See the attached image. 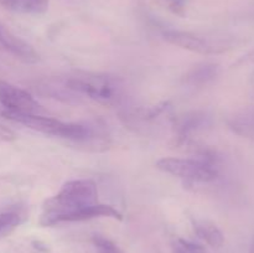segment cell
<instances>
[{
	"label": "cell",
	"mask_w": 254,
	"mask_h": 253,
	"mask_svg": "<svg viewBox=\"0 0 254 253\" xmlns=\"http://www.w3.org/2000/svg\"><path fill=\"white\" fill-rule=\"evenodd\" d=\"M97 217L123 218L113 206L98 202V190L94 181L77 179L67 181L56 195L45 201L40 223L42 226H55Z\"/></svg>",
	"instance_id": "6da1fadb"
},
{
	"label": "cell",
	"mask_w": 254,
	"mask_h": 253,
	"mask_svg": "<svg viewBox=\"0 0 254 253\" xmlns=\"http://www.w3.org/2000/svg\"><path fill=\"white\" fill-rule=\"evenodd\" d=\"M2 116L9 121L22 124L32 130L47 134V135L60 136L76 141H87L94 136V130L87 124L64 123L59 119L45 117L41 114H24L14 112H2Z\"/></svg>",
	"instance_id": "7a4b0ae2"
},
{
	"label": "cell",
	"mask_w": 254,
	"mask_h": 253,
	"mask_svg": "<svg viewBox=\"0 0 254 253\" xmlns=\"http://www.w3.org/2000/svg\"><path fill=\"white\" fill-rule=\"evenodd\" d=\"M156 168L189 183H210L218 175L217 160L208 153L198 158H163Z\"/></svg>",
	"instance_id": "3957f363"
},
{
	"label": "cell",
	"mask_w": 254,
	"mask_h": 253,
	"mask_svg": "<svg viewBox=\"0 0 254 253\" xmlns=\"http://www.w3.org/2000/svg\"><path fill=\"white\" fill-rule=\"evenodd\" d=\"M64 86L72 93L86 96L102 103H111L121 92L118 81L108 76L91 73H77L66 79Z\"/></svg>",
	"instance_id": "277c9868"
},
{
	"label": "cell",
	"mask_w": 254,
	"mask_h": 253,
	"mask_svg": "<svg viewBox=\"0 0 254 253\" xmlns=\"http://www.w3.org/2000/svg\"><path fill=\"white\" fill-rule=\"evenodd\" d=\"M164 39L175 46L198 54H221L233 46L228 37H207L190 31L166 30L163 34Z\"/></svg>",
	"instance_id": "5b68a950"
},
{
	"label": "cell",
	"mask_w": 254,
	"mask_h": 253,
	"mask_svg": "<svg viewBox=\"0 0 254 253\" xmlns=\"http://www.w3.org/2000/svg\"><path fill=\"white\" fill-rule=\"evenodd\" d=\"M0 103L5 111L14 113L40 114L44 112L29 92L5 81H0Z\"/></svg>",
	"instance_id": "8992f818"
},
{
	"label": "cell",
	"mask_w": 254,
	"mask_h": 253,
	"mask_svg": "<svg viewBox=\"0 0 254 253\" xmlns=\"http://www.w3.org/2000/svg\"><path fill=\"white\" fill-rule=\"evenodd\" d=\"M0 44L26 62H36L39 59V55L27 42L12 35L1 26H0Z\"/></svg>",
	"instance_id": "52a82bcc"
},
{
	"label": "cell",
	"mask_w": 254,
	"mask_h": 253,
	"mask_svg": "<svg viewBox=\"0 0 254 253\" xmlns=\"http://www.w3.org/2000/svg\"><path fill=\"white\" fill-rule=\"evenodd\" d=\"M220 67L216 63L203 62L192 67L184 77V82L191 87H203L212 82L218 76Z\"/></svg>",
	"instance_id": "ba28073f"
},
{
	"label": "cell",
	"mask_w": 254,
	"mask_h": 253,
	"mask_svg": "<svg viewBox=\"0 0 254 253\" xmlns=\"http://www.w3.org/2000/svg\"><path fill=\"white\" fill-rule=\"evenodd\" d=\"M208 123H210V117L205 112H192L186 114L183 118L176 121L175 129L178 138L181 141L185 140L190 134L195 133L198 129L205 128Z\"/></svg>",
	"instance_id": "9c48e42d"
},
{
	"label": "cell",
	"mask_w": 254,
	"mask_h": 253,
	"mask_svg": "<svg viewBox=\"0 0 254 253\" xmlns=\"http://www.w3.org/2000/svg\"><path fill=\"white\" fill-rule=\"evenodd\" d=\"M192 227L196 236L212 248H221L225 243L223 232L212 221L192 220Z\"/></svg>",
	"instance_id": "30bf717a"
},
{
	"label": "cell",
	"mask_w": 254,
	"mask_h": 253,
	"mask_svg": "<svg viewBox=\"0 0 254 253\" xmlns=\"http://www.w3.org/2000/svg\"><path fill=\"white\" fill-rule=\"evenodd\" d=\"M228 126L237 135L254 140V109H245L228 118Z\"/></svg>",
	"instance_id": "8fae6325"
},
{
	"label": "cell",
	"mask_w": 254,
	"mask_h": 253,
	"mask_svg": "<svg viewBox=\"0 0 254 253\" xmlns=\"http://www.w3.org/2000/svg\"><path fill=\"white\" fill-rule=\"evenodd\" d=\"M7 7L25 14H42L49 7V0H2Z\"/></svg>",
	"instance_id": "7c38bea8"
},
{
	"label": "cell",
	"mask_w": 254,
	"mask_h": 253,
	"mask_svg": "<svg viewBox=\"0 0 254 253\" xmlns=\"http://www.w3.org/2000/svg\"><path fill=\"white\" fill-rule=\"evenodd\" d=\"M92 242L98 253H124L113 241L102 235H94L92 237Z\"/></svg>",
	"instance_id": "4fadbf2b"
},
{
	"label": "cell",
	"mask_w": 254,
	"mask_h": 253,
	"mask_svg": "<svg viewBox=\"0 0 254 253\" xmlns=\"http://www.w3.org/2000/svg\"><path fill=\"white\" fill-rule=\"evenodd\" d=\"M20 223V216L15 212L0 213V237L11 232Z\"/></svg>",
	"instance_id": "5bb4252c"
},
{
	"label": "cell",
	"mask_w": 254,
	"mask_h": 253,
	"mask_svg": "<svg viewBox=\"0 0 254 253\" xmlns=\"http://www.w3.org/2000/svg\"><path fill=\"white\" fill-rule=\"evenodd\" d=\"M178 241L180 242V245L188 251L189 253H206L205 247L202 245H198V243L191 242V241H186L184 238H178Z\"/></svg>",
	"instance_id": "9a60e30c"
},
{
	"label": "cell",
	"mask_w": 254,
	"mask_h": 253,
	"mask_svg": "<svg viewBox=\"0 0 254 253\" xmlns=\"http://www.w3.org/2000/svg\"><path fill=\"white\" fill-rule=\"evenodd\" d=\"M186 4H188V0H169L170 9L175 14H181L184 11V9H185Z\"/></svg>",
	"instance_id": "2e32d148"
},
{
	"label": "cell",
	"mask_w": 254,
	"mask_h": 253,
	"mask_svg": "<svg viewBox=\"0 0 254 253\" xmlns=\"http://www.w3.org/2000/svg\"><path fill=\"white\" fill-rule=\"evenodd\" d=\"M173 253H189V252L183 247V246L180 245V242L176 240V241H174V243H173Z\"/></svg>",
	"instance_id": "e0dca14e"
},
{
	"label": "cell",
	"mask_w": 254,
	"mask_h": 253,
	"mask_svg": "<svg viewBox=\"0 0 254 253\" xmlns=\"http://www.w3.org/2000/svg\"><path fill=\"white\" fill-rule=\"evenodd\" d=\"M250 253H254V237H253L252 242H251V246H250Z\"/></svg>",
	"instance_id": "ac0fdd59"
},
{
	"label": "cell",
	"mask_w": 254,
	"mask_h": 253,
	"mask_svg": "<svg viewBox=\"0 0 254 253\" xmlns=\"http://www.w3.org/2000/svg\"><path fill=\"white\" fill-rule=\"evenodd\" d=\"M252 82H253V84H254V73H253V76H252Z\"/></svg>",
	"instance_id": "d6986e66"
}]
</instances>
